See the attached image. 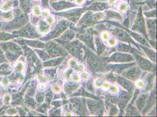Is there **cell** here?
I'll return each instance as SVG.
<instances>
[{"instance_id":"1","label":"cell","mask_w":157,"mask_h":117,"mask_svg":"<svg viewBox=\"0 0 157 117\" xmlns=\"http://www.w3.org/2000/svg\"><path fill=\"white\" fill-rule=\"evenodd\" d=\"M132 29L135 31H137L138 32L146 35V29H145V21L142 16V9L141 8H140L139 11L136 18L134 24L133 25V26L132 28Z\"/></svg>"},{"instance_id":"2","label":"cell","mask_w":157,"mask_h":117,"mask_svg":"<svg viewBox=\"0 0 157 117\" xmlns=\"http://www.w3.org/2000/svg\"><path fill=\"white\" fill-rule=\"evenodd\" d=\"M66 48L71 55L79 59H81L83 48L81 44L79 41H73L71 43L67 44Z\"/></svg>"},{"instance_id":"3","label":"cell","mask_w":157,"mask_h":117,"mask_svg":"<svg viewBox=\"0 0 157 117\" xmlns=\"http://www.w3.org/2000/svg\"><path fill=\"white\" fill-rule=\"evenodd\" d=\"M85 8H76L73 9L68 11L58 14L59 15H61L66 18L70 21L73 22H77L79 19L80 18L83 13L85 11Z\"/></svg>"},{"instance_id":"4","label":"cell","mask_w":157,"mask_h":117,"mask_svg":"<svg viewBox=\"0 0 157 117\" xmlns=\"http://www.w3.org/2000/svg\"><path fill=\"white\" fill-rule=\"evenodd\" d=\"M70 22L68 20H62L59 22L56 26L55 27L53 31L48 35L47 37L48 39L55 38L60 36L69 26Z\"/></svg>"},{"instance_id":"5","label":"cell","mask_w":157,"mask_h":117,"mask_svg":"<svg viewBox=\"0 0 157 117\" xmlns=\"http://www.w3.org/2000/svg\"><path fill=\"white\" fill-rule=\"evenodd\" d=\"M134 60L133 56L131 55L123 53H115L108 59L109 61L114 63H127L132 61Z\"/></svg>"},{"instance_id":"6","label":"cell","mask_w":157,"mask_h":117,"mask_svg":"<svg viewBox=\"0 0 157 117\" xmlns=\"http://www.w3.org/2000/svg\"><path fill=\"white\" fill-rule=\"evenodd\" d=\"M47 50L49 55L53 58H58L66 55L67 54L64 49H63L59 45L55 43H52L48 45Z\"/></svg>"},{"instance_id":"7","label":"cell","mask_w":157,"mask_h":117,"mask_svg":"<svg viewBox=\"0 0 157 117\" xmlns=\"http://www.w3.org/2000/svg\"><path fill=\"white\" fill-rule=\"evenodd\" d=\"M141 71L140 67L134 66L129 67V69L123 73V76L131 81L137 80L141 76Z\"/></svg>"},{"instance_id":"8","label":"cell","mask_w":157,"mask_h":117,"mask_svg":"<svg viewBox=\"0 0 157 117\" xmlns=\"http://www.w3.org/2000/svg\"><path fill=\"white\" fill-rule=\"evenodd\" d=\"M113 33L118 39L120 40L125 42H131L135 44L132 39L131 38V36L125 32L124 30L116 28L113 30Z\"/></svg>"},{"instance_id":"9","label":"cell","mask_w":157,"mask_h":117,"mask_svg":"<svg viewBox=\"0 0 157 117\" xmlns=\"http://www.w3.org/2000/svg\"><path fill=\"white\" fill-rule=\"evenodd\" d=\"M87 62L90 67L95 70L99 69L101 65L100 58L90 52H88L87 54Z\"/></svg>"},{"instance_id":"10","label":"cell","mask_w":157,"mask_h":117,"mask_svg":"<svg viewBox=\"0 0 157 117\" xmlns=\"http://www.w3.org/2000/svg\"><path fill=\"white\" fill-rule=\"evenodd\" d=\"M136 60L137 61V63L140 68L146 71H151L153 69V65L148 60L140 56L139 55H135Z\"/></svg>"},{"instance_id":"11","label":"cell","mask_w":157,"mask_h":117,"mask_svg":"<svg viewBox=\"0 0 157 117\" xmlns=\"http://www.w3.org/2000/svg\"><path fill=\"white\" fill-rule=\"evenodd\" d=\"M78 38L83 41L85 44H86L87 46H88L89 48L94 49H95V47H94V42H93V38L92 34L90 33V32H85V33H83L81 34H79L77 36Z\"/></svg>"},{"instance_id":"12","label":"cell","mask_w":157,"mask_h":117,"mask_svg":"<svg viewBox=\"0 0 157 117\" xmlns=\"http://www.w3.org/2000/svg\"><path fill=\"white\" fill-rule=\"evenodd\" d=\"M95 22V20L94 19L93 14L90 12H88L81 19L80 24L82 26L86 27L93 25Z\"/></svg>"},{"instance_id":"13","label":"cell","mask_w":157,"mask_h":117,"mask_svg":"<svg viewBox=\"0 0 157 117\" xmlns=\"http://www.w3.org/2000/svg\"><path fill=\"white\" fill-rule=\"evenodd\" d=\"M52 5L53 8L56 11H60L62 9H64L72 7H75V5L72 3L67 2L65 1H60L57 2L52 3Z\"/></svg>"},{"instance_id":"14","label":"cell","mask_w":157,"mask_h":117,"mask_svg":"<svg viewBox=\"0 0 157 117\" xmlns=\"http://www.w3.org/2000/svg\"><path fill=\"white\" fill-rule=\"evenodd\" d=\"M90 109L95 114H99V115L102 114L103 109V105L100 104V102H95V101H91L90 105Z\"/></svg>"},{"instance_id":"15","label":"cell","mask_w":157,"mask_h":117,"mask_svg":"<svg viewBox=\"0 0 157 117\" xmlns=\"http://www.w3.org/2000/svg\"><path fill=\"white\" fill-rule=\"evenodd\" d=\"M117 82L120 85L121 87H123L124 89L127 90L129 92H130L132 89V83L128 80L127 79H125L124 77H119L117 79Z\"/></svg>"},{"instance_id":"16","label":"cell","mask_w":157,"mask_h":117,"mask_svg":"<svg viewBox=\"0 0 157 117\" xmlns=\"http://www.w3.org/2000/svg\"><path fill=\"white\" fill-rule=\"evenodd\" d=\"M117 48H118V50L121 52L130 53V54H137V53L138 54V52H140L139 51L132 48V47L126 44H120L118 45Z\"/></svg>"},{"instance_id":"17","label":"cell","mask_w":157,"mask_h":117,"mask_svg":"<svg viewBox=\"0 0 157 117\" xmlns=\"http://www.w3.org/2000/svg\"><path fill=\"white\" fill-rule=\"evenodd\" d=\"M147 101V95L142 94L136 101V105H137V108L139 111H141L143 108L145 106V104Z\"/></svg>"},{"instance_id":"18","label":"cell","mask_w":157,"mask_h":117,"mask_svg":"<svg viewBox=\"0 0 157 117\" xmlns=\"http://www.w3.org/2000/svg\"><path fill=\"white\" fill-rule=\"evenodd\" d=\"M79 86V84L76 83L69 82L65 84L64 90L67 94H70L72 92L76 91Z\"/></svg>"},{"instance_id":"19","label":"cell","mask_w":157,"mask_h":117,"mask_svg":"<svg viewBox=\"0 0 157 117\" xmlns=\"http://www.w3.org/2000/svg\"><path fill=\"white\" fill-rule=\"evenodd\" d=\"M75 35V33L73 30H68L66 32H65L64 34L61 35L60 39L62 42H66L71 40L73 38H74Z\"/></svg>"},{"instance_id":"20","label":"cell","mask_w":157,"mask_h":117,"mask_svg":"<svg viewBox=\"0 0 157 117\" xmlns=\"http://www.w3.org/2000/svg\"><path fill=\"white\" fill-rule=\"evenodd\" d=\"M107 5L106 3H95L92 5L90 6L89 9L92 10V11H102L103 9H105L106 8H108Z\"/></svg>"},{"instance_id":"21","label":"cell","mask_w":157,"mask_h":117,"mask_svg":"<svg viewBox=\"0 0 157 117\" xmlns=\"http://www.w3.org/2000/svg\"><path fill=\"white\" fill-rule=\"evenodd\" d=\"M146 25H147V28H148V30L150 32L152 31L151 35H152L155 38V30H156L155 20H154V19L147 20V22H146Z\"/></svg>"},{"instance_id":"22","label":"cell","mask_w":157,"mask_h":117,"mask_svg":"<svg viewBox=\"0 0 157 117\" xmlns=\"http://www.w3.org/2000/svg\"><path fill=\"white\" fill-rule=\"evenodd\" d=\"M141 48L143 49V50L145 52V53L146 54V55H147V56L152 61H156V54L155 52L150 49V48L145 47V46H141Z\"/></svg>"},{"instance_id":"23","label":"cell","mask_w":157,"mask_h":117,"mask_svg":"<svg viewBox=\"0 0 157 117\" xmlns=\"http://www.w3.org/2000/svg\"><path fill=\"white\" fill-rule=\"evenodd\" d=\"M95 44L97 48V50L99 54H101V53L104 52V50L106 49V46L103 44V41L99 38H96L95 40Z\"/></svg>"},{"instance_id":"24","label":"cell","mask_w":157,"mask_h":117,"mask_svg":"<svg viewBox=\"0 0 157 117\" xmlns=\"http://www.w3.org/2000/svg\"><path fill=\"white\" fill-rule=\"evenodd\" d=\"M131 34L132 36L137 42H138L139 43H140L141 44H142L143 45H147L148 46V42L146 41V40L142 36L136 34V33H133V32H131Z\"/></svg>"},{"instance_id":"25","label":"cell","mask_w":157,"mask_h":117,"mask_svg":"<svg viewBox=\"0 0 157 117\" xmlns=\"http://www.w3.org/2000/svg\"><path fill=\"white\" fill-rule=\"evenodd\" d=\"M64 60V58L63 57H60V58H57L55 59H53L52 60H50L46 63H45V66H55L56 65H59L60 63Z\"/></svg>"},{"instance_id":"26","label":"cell","mask_w":157,"mask_h":117,"mask_svg":"<svg viewBox=\"0 0 157 117\" xmlns=\"http://www.w3.org/2000/svg\"><path fill=\"white\" fill-rule=\"evenodd\" d=\"M130 97V95L129 93L124 92L119 98V102L121 105H125L126 104V103L128 102Z\"/></svg>"},{"instance_id":"27","label":"cell","mask_w":157,"mask_h":117,"mask_svg":"<svg viewBox=\"0 0 157 117\" xmlns=\"http://www.w3.org/2000/svg\"><path fill=\"white\" fill-rule=\"evenodd\" d=\"M107 14L109 18L113 19H117V20L121 19V15L116 11H108L107 12Z\"/></svg>"},{"instance_id":"28","label":"cell","mask_w":157,"mask_h":117,"mask_svg":"<svg viewBox=\"0 0 157 117\" xmlns=\"http://www.w3.org/2000/svg\"><path fill=\"white\" fill-rule=\"evenodd\" d=\"M39 31L42 33H46L49 29V26L45 21H41L39 26Z\"/></svg>"},{"instance_id":"29","label":"cell","mask_w":157,"mask_h":117,"mask_svg":"<svg viewBox=\"0 0 157 117\" xmlns=\"http://www.w3.org/2000/svg\"><path fill=\"white\" fill-rule=\"evenodd\" d=\"M93 18L95 19V22L96 21H99L104 18V14L103 13H97L95 15H93Z\"/></svg>"},{"instance_id":"30","label":"cell","mask_w":157,"mask_h":117,"mask_svg":"<svg viewBox=\"0 0 157 117\" xmlns=\"http://www.w3.org/2000/svg\"><path fill=\"white\" fill-rule=\"evenodd\" d=\"M119 9L122 12L125 11H127L128 9V5L127 3H122L119 5Z\"/></svg>"},{"instance_id":"31","label":"cell","mask_w":157,"mask_h":117,"mask_svg":"<svg viewBox=\"0 0 157 117\" xmlns=\"http://www.w3.org/2000/svg\"><path fill=\"white\" fill-rule=\"evenodd\" d=\"M144 15L147 18H155L156 17V10H153L152 11L145 13Z\"/></svg>"},{"instance_id":"32","label":"cell","mask_w":157,"mask_h":117,"mask_svg":"<svg viewBox=\"0 0 157 117\" xmlns=\"http://www.w3.org/2000/svg\"><path fill=\"white\" fill-rule=\"evenodd\" d=\"M101 37L102 39H103L104 40H107L109 39L110 35H109V32H107L104 31L101 34Z\"/></svg>"},{"instance_id":"33","label":"cell","mask_w":157,"mask_h":117,"mask_svg":"<svg viewBox=\"0 0 157 117\" xmlns=\"http://www.w3.org/2000/svg\"><path fill=\"white\" fill-rule=\"evenodd\" d=\"M72 78L73 80L74 81H75V82H78V81H79L80 80V77L79 76L78 74H77L76 73H75V74H72Z\"/></svg>"},{"instance_id":"34","label":"cell","mask_w":157,"mask_h":117,"mask_svg":"<svg viewBox=\"0 0 157 117\" xmlns=\"http://www.w3.org/2000/svg\"><path fill=\"white\" fill-rule=\"evenodd\" d=\"M118 112V109L116 107H113L110 109V115H115Z\"/></svg>"},{"instance_id":"35","label":"cell","mask_w":157,"mask_h":117,"mask_svg":"<svg viewBox=\"0 0 157 117\" xmlns=\"http://www.w3.org/2000/svg\"><path fill=\"white\" fill-rule=\"evenodd\" d=\"M103 80L101 79H97L96 80V82H95V85L96 87H100L101 85L103 84Z\"/></svg>"},{"instance_id":"36","label":"cell","mask_w":157,"mask_h":117,"mask_svg":"<svg viewBox=\"0 0 157 117\" xmlns=\"http://www.w3.org/2000/svg\"><path fill=\"white\" fill-rule=\"evenodd\" d=\"M69 64H70V65L72 67H76L78 66V64H77L76 61L75 60H74V59L70 60V62H69Z\"/></svg>"},{"instance_id":"37","label":"cell","mask_w":157,"mask_h":117,"mask_svg":"<svg viewBox=\"0 0 157 117\" xmlns=\"http://www.w3.org/2000/svg\"><path fill=\"white\" fill-rule=\"evenodd\" d=\"M136 86L138 87H142L144 86V82L142 81V80H138L136 81Z\"/></svg>"},{"instance_id":"38","label":"cell","mask_w":157,"mask_h":117,"mask_svg":"<svg viewBox=\"0 0 157 117\" xmlns=\"http://www.w3.org/2000/svg\"><path fill=\"white\" fill-rule=\"evenodd\" d=\"M34 13L36 15H39L40 14V9L38 7H35L34 8Z\"/></svg>"},{"instance_id":"39","label":"cell","mask_w":157,"mask_h":117,"mask_svg":"<svg viewBox=\"0 0 157 117\" xmlns=\"http://www.w3.org/2000/svg\"><path fill=\"white\" fill-rule=\"evenodd\" d=\"M116 44H117V42H116V40H115L114 39H111L109 42V44L110 46H114V45H116Z\"/></svg>"},{"instance_id":"40","label":"cell","mask_w":157,"mask_h":117,"mask_svg":"<svg viewBox=\"0 0 157 117\" xmlns=\"http://www.w3.org/2000/svg\"><path fill=\"white\" fill-rule=\"evenodd\" d=\"M54 90L55 91V92H57V93H60L61 91V89L58 86V85L55 84L54 86Z\"/></svg>"},{"instance_id":"41","label":"cell","mask_w":157,"mask_h":117,"mask_svg":"<svg viewBox=\"0 0 157 117\" xmlns=\"http://www.w3.org/2000/svg\"><path fill=\"white\" fill-rule=\"evenodd\" d=\"M81 77H82V78L83 79L87 80L88 79V77H89V74L86 72H83L81 74Z\"/></svg>"},{"instance_id":"42","label":"cell","mask_w":157,"mask_h":117,"mask_svg":"<svg viewBox=\"0 0 157 117\" xmlns=\"http://www.w3.org/2000/svg\"><path fill=\"white\" fill-rule=\"evenodd\" d=\"M103 87L104 89H106V90H109L110 88V84L108 83H104V84H103Z\"/></svg>"},{"instance_id":"43","label":"cell","mask_w":157,"mask_h":117,"mask_svg":"<svg viewBox=\"0 0 157 117\" xmlns=\"http://www.w3.org/2000/svg\"><path fill=\"white\" fill-rule=\"evenodd\" d=\"M48 22L50 24H54V18L52 17H49L48 18Z\"/></svg>"},{"instance_id":"44","label":"cell","mask_w":157,"mask_h":117,"mask_svg":"<svg viewBox=\"0 0 157 117\" xmlns=\"http://www.w3.org/2000/svg\"><path fill=\"white\" fill-rule=\"evenodd\" d=\"M111 91L113 93H117L118 91V88L116 86H113L111 88H110Z\"/></svg>"},{"instance_id":"45","label":"cell","mask_w":157,"mask_h":117,"mask_svg":"<svg viewBox=\"0 0 157 117\" xmlns=\"http://www.w3.org/2000/svg\"><path fill=\"white\" fill-rule=\"evenodd\" d=\"M84 1H85V0H75V2L78 4H83Z\"/></svg>"},{"instance_id":"46","label":"cell","mask_w":157,"mask_h":117,"mask_svg":"<svg viewBox=\"0 0 157 117\" xmlns=\"http://www.w3.org/2000/svg\"><path fill=\"white\" fill-rule=\"evenodd\" d=\"M49 14V11L48 10H45L44 11V15L45 16V17H47L48 16Z\"/></svg>"},{"instance_id":"47","label":"cell","mask_w":157,"mask_h":117,"mask_svg":"<svg viewBox=\"0 0 157 117\" xmlns=\"http://www.w3.org/2000/svg\"><path fill=\"white\" fill-rule=\"evenodd\" d=\"M142 0H131L132 3H138L141 1H142Z\"/></svg>"},{"instance_id":"48","label":"cell","mask_w":157,"mask_h":117,"mask_svg":"<svg viewBox=\"0 0 157 117\" xmlns=\"http://www.w3.org/2000/svg\"><path fill=\"white\" fill-rule=\"evenodd\" d=\"M115 1H116V0H109V3H110V4H113V3H114Z\"/></svg>"},{"instance_id":"49","label":"cell","mask_w":157,"mask_h":117,"mask_svg":"<svg viewBox=\"0 0 157 117\" xmlns=\"http://www.w3.org/2000/svg\"><path fill=\"white\" fill-rule=\"evenodd\" d=\"M56 1H58V0H50V2L51 3H53V2H55Z\"/></svg>"}]
</instances>
